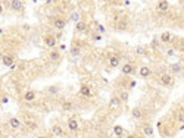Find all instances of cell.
<instances>
[{"instance_id": "cell-5", "label": "cell", "mask_w": 184, "mask_h": 138, "mask_svg": "<svg viewBox=\"0 0 184 138\" xmlns=\"http://www.w3.org/2000/svg\"><path fill=\"white\" fill-rule=\"evenodd\" d=\"M53 27H55L56 30H63V28L66 27V21L62 19V18H56V19L53 21Z\"/></svg>"}, {"instance_id": "cell-31", "label": "cell", "mask_w": 184, "mask_h": 138, "mask_svg": "<svg viewBox=\"0 0 184 138\" xmlns=\"http://www.w3.org/2000/svg\"><path fill=\"white\" fill-rule=\"evenodd\" d=\"M97 30H99V31H100V32H105V28H103V27H102V25H99V27H97Z\"/></svg>"}, {"instance_id": "cell-25", "label": "cell", "mask_w": 184, "mask_h": 138, "mask_svg": "<svg viewBox=\"0 0 184 138\" xmlns=\"http://www.w3.org/2000/svg\"><path fill=\"white\" fill-rule=\"evenodd\" d=\"M119 100H122V101H127L128 100V93H127V91H122V93H121Z\"/></svg>"}, {"instance_id": "cell-8", "label": "cell", "mask_w": 184, "mask_h": 138, "mask_svg": "<svg viewBox=\"0 0 184 138\" xmlns=\"http://www.w3.org/2000/svg\"><path fill=\"white\" fill-rule=\"evenodd\" d=\"M52 135H55V137H63V135H65L63 128L59 126V125H53V126H52Z\"/></svg>"}, {"instance_id": "cell-7", "label": "cell", "mask_w": 184, "mask_h": 138, "mask_svg": "<svg viewBox=\"0 0 184 138\" xmlns=\"http://www.w3.org/2000/svg\"><path fill=\"white\" fill-rule=\"evenodd\" d=\"M121 71L124 75H131V74H134V66L131 63H125V65H122Z\"/></svg>"}, {"instance_id": "cell-9", "label": "cell", "mask_w": 184, "mask_h": 138, "mask_svg": "<svg viewBox=\"0 0 184 138\" xmlns=\"http://www.w3.org/2000/svg\"><path fill=\"white\" fill-rule=\"evenodd\" d=\"M119 62H121L119 56H117V55H112V56H109V65H110L112 68H117V66H119Z\"/></svg>"}, {"instance_id": "cell-21", "label": "cell", "mask_w": 184, "mask_h": 138, "mask_svg": "<svg viewBox=\"0 0 184 138\" xmlns=\"http://www.w3.org/2000/svg\"><path fill=\"white\" fill-rule=\"evenodd\" d=\"M142 132H143V135H147V137H152V135H153V129H152V126H149V125L143 126Z\"/></svg>"}, {"instance_id": "cell-15", "label": "cell", "mask_w": 184, "mask_h": 138, "mask_svg": "<svg viewBox=\"0 0 184 138\" xmlns=\"http://www.w3.org/2000/svg\"><path fill=\"white\" fill-rule=\"evenodd\" d=\"M35 96H37V94H35V91H33V90H28L27 93L24 94V100H25V101H33V100L35 99Z\"/></svg>"}, {"instance_id": "cell-35", "label": "cell", "mask_w": 184, "mask_h": 138, "mask_svg": "<svg viewBox=\"0 0 184 138\" xmlns=\"http://www.w3.org/2000/svg\"><path fill=\"white\" fill-rule=\"evenodd\" d=\"M2 32H3V30H0V34H2Z\"/></svg>"}, {"instance_id": "cell-24", "label": "cell", "mask_w": 184, "mask_h": 138, "mask_svg": "<svg viewBox=\"0 0 184 138\" xmlns=\"http://www.w3.org/2000/svg\"><path fill=\"white\" fill-rule=\"evenodd\" d=\"M71 19H72L74 22L80 21V13H78V12H72V13H71Z\"/></svg>"}, {"instance_id": "cell-20", "label": "cell", "mask_w": 184, "mask_h": 138, "mask_svg": "<svg viewBox=\"0 0 184 138\" xmlns=\"http://www.w3.org/2000/svg\"><path fill=\"white\" fill-rule=\"evenodd\" d=\"M62 109L63 110H74V104H72V101H69V100H65L63 103H62Z\"/></svg>"}, {"instance_id": "cell-22", "label": "cell", "mask_w": 184, "mask_h": 138, "mask_svg": "<svg viewBox=\"0 0 184 138\" xmlns=\"http://www.w3.org/2000/svg\"><path fill=\"white\" fill-rule=\"evenodd\" d=\"M113 134L117 135V137H124V129H122V126L117 125V126L113 128Z\"/></svg>"}, {"instance_id": "cell-28", "label": "cell", "mask_w": 184, "mask_h": 138, "mask_svg": "<svg viewBox=\"0 0 184 138\" xmlns=\"http://www.w3.org/2000/svg\"><path fill=\"white\" fill-rule=\"evenodd\" d=\"M135 85H137V82H135V81H130V82H128V88H130V90H133Z\"/></svg>"}, {"instance_id": "cell-34", "label": "cell", "mask_w": 184, "mask_h": 138, "mask_svg": "<svg viewBox=\"0 0 184 138\" xmlns=\"http://www.w3.org/2000/svg\"><path fill=\"white\" fill-rule=\"evenodd\" d=\"M3 135V132H2V129H0V137H2Z\"/></svg>"}, {"instance_id": "cell-2", "label": "cell", "mask_w": 184, "mask_h": 138, "mask_svg": "<svg viewBox=\"0 0 184 138\" xmlns=\"http://www.w3.org/2000/svg\"><path fill=\"white\" fill-rule=\"evenodd\" d=\"M44 43H46V46H47V47L55 49L56 44H58V38H56L55 35H46V37H44Z\"/></svg>"}, {"instance_id": "cell-23", "label": "cell", "mask_w": 184, "mask_h": 138, "mask_svg": "<svg viewBox=\"0 0 184 138\" xmlns=\"http://www.w3.org/2000/svg\"><path fill=\"white\" fill-rule=\"evenodd\" d=\"M181 65H178V63H174V65H171V71H172V74H180L181 72Z\"/></svg>"}, {"instance_id": "cell-17", "label": "cell", "mask_w": 184, "mask_h": 138, "mask_svg": "<svg viewBox=\"0 0 184 138\" xmlns=\"http://www.w3.org/2000/svg\"><path fill=\"white\" fill-rule=\"evenodd\" d=\"M2 62H3L5 66H13V62H15V60H13L12 56H8V55H6V56L2 57Z\"/></svg>"}, {"instance_id": "cell-32", "label": "cell", "mask_w": 184, "mask_h": 138, "mask_svg": "<svg viewBox=\"0 0 184 138\" xmlns=\"http://www.w3.org/2000/svg\"><path fill=\"white\" fill-rule=\"evenodd\" d=\"M167 55H168V56H172V55H174V52H172V50H168V52H167Z\"/></svg>"}, {"instance_id": "cell-14", "label": "cell", "mask_w": 184, "mask_h": 138, "mask_svg": "<svg viewBox=\"0 0 184 138\" xmlns=\"http://www.w3.org/2000/svg\"><path fill=\"white\" fill-rule=\"evenodd\" d=\"M85 30H87V24H85V22L77 21V24H75V31H77V32H83V31H85Z\"/></svg>"}, {"instance_id": "cell-16", "label": "cell", "mask_w": 184, "mask_h": 138, "mask_svg": "<svg viewBox=\"0 0 184 138\" xmlns=\"http://www.w3.org/2000/svg\"><path fill=\"white\" fill-rule=\"evenodd\" d=\"M49 59H50L52 62H59V60H60V53H59L58 50H52V52L49 53Z\"/></svg>"}, {"instance_id": "cell-6", "label": "cell", "mask_w": 184, "mask_h": 138, "mask_svg": "<svg viewBox=\"0 0 184 138\" xmlns=\"http://www.w3.org/2000/svg\"><path fill=\"white\" fill-rule=\"evenodd\" d=\"M119 106H121V100H119V97H110V100H109V109H119Z\"/></svg>"}, {"instance_id": "cell-12", "label": "cell", "mask_w": 184, "mask_h": 138, "mask_svg": "<svg viewBox=\"0 0 184 138\" xmlns=\"http://www.w3.org/2000/svg\"><path fill=\"white\" fill-rule=\"evenodd\" d=\"M80 94L84 96V97H90V96H91V90H90V87H88V85H81V88H80Z\"/></svg>"}, {"instance_id": "cell-3", "label": "cell", "mask_w": 184, "mask_h": 138, "mask_svg": "<svg viewBox=\"0 0 184 138\" xmlns=\"http://www.w3.org/2000/svg\"><path fill=\"white\" fill-rule=\"evenodd\" d=\"M156 9L160 10V12L168 10V9H169V2H168V0H159L158 5H156Z\"/></svg>"}, {"instance_id": "cell-29", "label": "cell", "mask_w": 184, "mask_h": 138, "mask_svg": "<svg viewBox=\"0 0 184 138\" xmlns=\"http://www.w3.org/2000/svg\"><path fill=\"white\" fill-rule=\"evenodd\" d=\"M93 40H94V41H100V40H102V35H100V34H94V35H93Z\"/></svg>"}, {"instance_id": "cell-19", "label": "cell", "mask_w": 184, "mask_h": 138, "mask_svg": "<svg viewBox=\"0 0 184 138\" xmlns=\"http://www.w3.org/2000/svg\"><path fill=\"white\" fill-rule=\"evenodd\" d=\"M159 38H160V41H162V43H169L172 40V35L169 32H162Z\"/></svg>"}, {"instance_id": "cell-30", "label": "cell", "mask_w": 184, "mask_h": 138, "mask_svg": "<svg viewBox=\"0 0 184 138\" xmlns=\"http://www.w3.org/2000/svg\"><path fill=\"white\" fill-rule=\"evenodd\" d=\"M178 121H180V122H181V124H183V122H184V115H183V112H181V113H180V115H178Z\"/></svg>"}, {"instance_id": "cell-13", "label": "cell", "mask_w": 184, "mask_h": 138, "mask_svg": "<svg viewBox=\"0 0 184 138\" xmlns=\"http://www.w3.org/2000/svg\"><path fill=\"white\" fill-rule=\"evenodd\" d=\"M150 75H152V71H150L147 66H142L140 68V77L142 78H149Z\"/></svg>"}, {"instance_id": "cell-27", "label": "cell", "mask_w": 184, "mask_h": 138, "mask_svg": "<svg viewBox=\"0 0 184 138\" xmlns=\"http://www.w3.org/2000/svg\"><path fill=\"white\" fill-rule=\"evenodd\" d=\"M47 91L49 93H58V87H49Z\"/></svg>"}, {"instance_id": "cell-4", "label": "cell", "mask_w": 184, "mask_h": 138, "mask_svg": "<svg viewBox=\"0 0 184 138\" xmlns=\"http://www.w3.org/2000/svg\"><path fill=\"white\" fill-rule=\"evenodd\" d=\"M68 126H69L71 132H77L78 131V121L75 118H69L68 119Z\"/></svg>"}, {"instance_id": "cell-26", "label": "cell", "mask_w": 184, "mask_h": 138, "mask_svg": "<svg viewBox=\"0 0 184 138\" xmlns=\"http://www.w3.org/2000/svg\"><path fill=\"white\" fill-rule=\"evenodd\" d=\"M71 55H72V56H80V49H78V47H74V49L71 50Z\"/></svg>"}, {"instance_id": "cell-18", "label": "cell", "mask_w": 184, "mask_h": 138, "mask_svg": "<svg viewBox=\"0 0 184 138\" xmlns=\"http://www.w3.org/2000/svg\"><path fill=\"white\" fill-rule=\"evenodd\" d=\"M9 125H10L13 129H18V128H21V121H19L18 118H10V119H9Z\"/></svg>"}, {"instance_id": "cell-1", "label": "cell", "mask_w": 184, "mask_h": 138, "mask_svg": "<svg viewBox=\"0 0 184 138\" xmlns=\"http://www.w3.org/2000/svg\"><path fill=\"white\" fill-rule=\"evenodd\" d=\"M160 82H162V85H165V87H172L175 79L171 74H164L162 77H160Z\"/></svg>"}, {"instance_id": "cell-10", "label": "cell", "mask_w": 184, "mask_h": 138, "mask_svg": "<svg viewBox=\"0 0 184 138\" xmlns=\"http://www.w3.org/2000/svg\"><path fill=\"white\" fill-rule=\"evenodd\" d=\"M9 6H10L15 12H21V10H22V3L19 2V0H10Z\"/></svg>"}, {"instance_id": "cell-11", "label": "cell", "mask_w": 184, "mask_h": 138, "mask_svg": "<svg viewBox=\"0 0 184 138\" xmlns=\"http://www.w3.org/2000/svg\"><path fill=\"white\" fill-rule=\"evenodd\" d=\"M131 115H133L134 119H142V118H143V110H142L140 107H134V109L131 110Z\"/></svg>"}, {"instance_id": "cell-33", "label": "cell", "mask_w": 184, "mask_h": 138, "mask_svg": "<svg viewBox=\"0 0 184 138\" xmlns=\"http://www.w3.org/2000/svg\"><path fill=\"white\" fill-rule=\"evenodd\" d=\"M3 13V6H2V3H0V15Z\"/></svg>"}]
</instances>
